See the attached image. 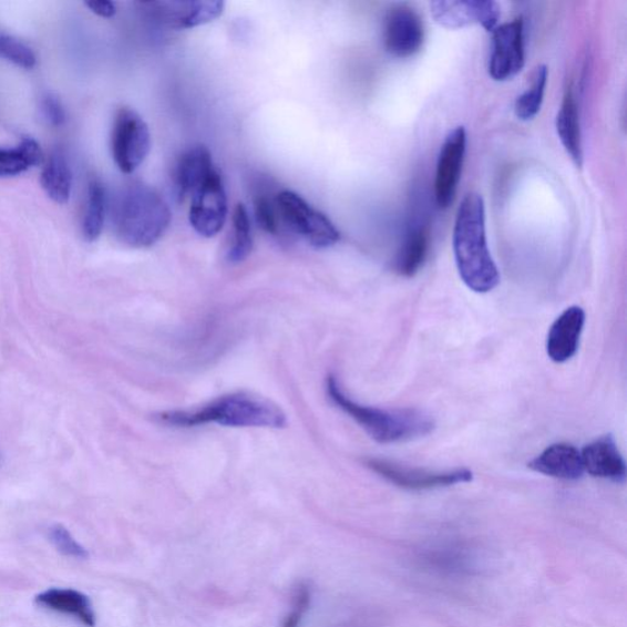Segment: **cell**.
Instances as JSON below:
<instances>
[{"instance_id":"1","label":"cell","mask_w":627,"mask_h":627,"mask_svg":"<svg viewBox=\"0 0 627 627\" xmlns=\"http://www.w3.org/2000/svg\"><path fill=\"white\" fill-rule=\"evenodd\" d=\"M455 261L464 285L475 294H487L501 282V274L487 248L485 205L477 193L464 196L456 215Z\"/></svg>"},{"instance_id":"2","label":"cell","mask_w":627,"mask_h":627,"mask_svg":"<svg viewBox=\"0 0 627 627\" xmlns=\"http://www.w3.org/2000/svg\"><path fill=\"white\" fill-rule=\"evenodd\" d=\"M161 422L179 428L218 424L234 428L281 429L287 424L284 411L269 400L246 392L229 393L193 411H168Z\"/></svg>"},{"instance_id":"3","label":"cell","mask_w":627,"mask_h":627,"mask_svg":"<svg viewBox=\"0 0 627 627\" xmlns=\"http://www.w3.org/2000/svg\"><path fill=\"white\" fill-rule=\"evenodd\" d=\"M330 400L353 421L361 425L379 444L404 443L420 439L434 431L433 418L418 410H381L369 408L347 397L340 381L330 374L327 379Z\"/></svg>"},{"instance_id":"4","label":"cell","mask_w":627,"mask_h":627,"mask_svg":"<svg viewBox=\"0 0 627 627\" xmlns=\"http://www.w3.org/2000/svg\"><path fill=\"white\" fill-rule=\"evenodd\" d=\"M171 218L164 197L143 183L130 185L114 210L115 232L132 248L153 247L166 234Z\"/></svg>"},{"instance_id":"5","label":"cell","mask_w":627,"mask_h":627,"mask_svg":"<svg viewBox=\"0 0 627 627\" xmlns=\"http://www.w3.org/2000/svg\"><path fill=\"white\" fill-rule=\"evenodd\" d=\"M276 205L281 226L304 238L311 247L327 249L340 240V232L331 219L300 195L290 191L277 193Z\"/></svg>"},{"instance_id":"6","label":"cell","mask_w":627,"mask_h":627,"mask_svg":"<svg viewBox=\"0 0 627 627\" xmlns=\"http://www.w3.org/2000/svg\"><path fill=\"white\" fill-rule=\"evenodd\" d=\"M151 148L148 125L135 111L121 109L115 114L112 132V155L125 174L144 164Z\"/></svg>"},{"instance_id":"7","label":"cell","mask_w":627,"mask_h":627,"mask_svg":"<svg viewBox=\"0 0 627 627\" xmlns=\"http://www.w3.org/2000/svg\"><path fill=\"white\" fill-rule=\"evenodd\" d=\"M144 14L155 24L169 30L203 27L224 14L219 0H157L142 3Z\"/></svg>"},{"instance_id":"8","label":"cell","mask_w":627,"mask_h":627,"mask_svg":"<svg viewBox=\"0 0 627 627\" xmlns=\"http://www.w3.org/2000/svg\"><path fill=\"white\" fill-rule=\"evenodd\" d=\"M367 467L386 479L390 483L409 491H428L435 487L469 483L473 473L467 469L449 471H428L411 469L403 464L382 459L366 460Z\"/></svg>"},{"instance_id":"9","label":"cell","mask_w":627,"mask_h":627,"mask_svg":"<svg viewBox=\"0 0 627 627\" xmlns=\"http://www.w3.org/2000/svg\"><path fill=\"white\" fill-rule=\"evenodd\" d=\"M189 199V220L197 234L205 238L218 235L228 213L225 184L218 171Z\"/></svg>"},{"instance_id":"10","label":"cell","mask_w":627,"mask_h":627,"mask_svg":"<svg viewBox=\"0 0 627 627\" xmlns=\"http://www.w3.org/2000/svg\"><path fill=\"white\" fill-rule=\"evenodd\" d=\"M487 72L495 81L514 79L525 66V25L522 18L497 27Z\"/></svg>"},{"instance_id":"11","label":"cell","mask_w":627,"mask_h":627,"mask_svg":"<svg viewBox=\"0 0 627 627\" xmlns=\"http://www.w3.org/2000/svg\"><path fill=\"white\" fill-rule=\"evenodd\" d=\"M466 146L467 132L463 126H458L454 131H451L443 146H441L434 189L436 205L443 210H446L455 201Z\"/></svg>"},{"instance_id":"12","label":"cell","mask_w":627,"mask_h":627,"mask_svg":"<svg viewBox=\"0 0 627 627\" xmlns=\"http://www.w3.org/2000/svg\"><path fill=\"white\" fill-rule=\"evenodd\" d=\"M425 38L422 18L409 6L393 7L384 22V45L397 58H410L420 52Z\"/></svg>"},{"instance_id":"13","label":"cell","mask_w":627,"mask_h":627,"mask_svg":"<svg viewBox=\"0 0 627 627\" xmlns=\"http://www.w3.org/2000/svg\"><path fill=\"white\" fill-rule=\"evenodd\" d=\"M431 9L438 24L451 30L479 24L487 32H493L502 16L501 7L492 0L433 2Z\"/></svg>"},{"instance_id":"14","label":"cell","mask_w":627,"mask_h":627,"mask_svg":"<svg viewBox=\"0 0 627 627\" xmlns=\"http://www.w3.org/2000/svg\"><path fill=\"white\" fill-rule=\"evenodd\" d=\"M586 322V312L578 306L565 309L549 330L547 353L555 363H565L577 353L580 335Z\"/></svg>"},{"instance_id":"15","label":"cell","mask_w":627,"mask_h":627,"mask_svg":"<svg viewBox=\"0 0 627 627\" xmlns=\"http://www.w3.org/2000/svg\"><path fill=\"white\" fill-rule=\"evenodd\" d=\"M584 470L592 477L624 483L626 480V462L617 443L609 435L592 441L580 451Z\"/></svg>"},{"instance_id":"16","label":"cell","mask_w":627,"mask_h":627,"mask_svg":"<svg viewBox=\"0 0 627 627\" xmlns=\"http://www.w3.org/2000/svg\"><path fill=\"white\" fill-rule=\"evenodd\" d=\"M216 172L210 151L205 146H194L185 151L173 173L174 185L181 199H188Z\"/></svg>"},{"instance_id":"17","label":"cell","mask_w":627,"mask_h":627,"mask_svg":"<svg viewBox=\"0 0 627 627\" xmlns=\"http://www.w3.org/2000/svg\"><path fill=\"white\" fill-rule=\"evenodd\" d=\"M528 469L563 481H577L585 473L580 451L567 443L548 446L541 455L528 462Z\"/></svg>"},{"instance_id":"18","label":"cell","mask_w":627,"mask_h":627,"mask_svg":"<svg viewBox=\"0 0 627 627\" xmlns=\"http://www.w3.org/2000/svg\"><path fill=\"white\" fill-rule=\"evenodd\" d=\"M38 606L69 615L86 627H95L96 614L90 598L71 588H51L34 598Z\"/></svg>"},{"instance_id":"19","label":"cell","mask_w":627,"mask_h":627,"mask_svg":"<svg viewBox=\"0 0 627 627\" xmlns=\"http://www.w3.org/2000/svg\"><path fill=\"white\" fill-rule=\"evenodd\" d=\"M556 132L566 153L579 168L584 165L583 133L573 88L566 91L559 113L556 115Z\"/></svg>"},{"instance_id":"20","label":"cell","mask_w":627,"mask_h":627,"mask_svg":"<svg viewBox=\"0 0 627 627\" xmlns=\"http://www.w3.org/2000/svg\"><path fill=\"white\" fill-rule=\"evenodd\" d=\"M429 248H431V230L425 226L411 229L394 263L397 271L403 277H413L422 269Z\"/></svg>"},{"instance_id":"21","label":"cell","mask_w":627,"mask_h":627,"mask_svg":"<svg viewBox=\"0 0 627 627\" xmlns=\"http://www.w3.org/2000/svg\"><path fill=\"white\" fill-rule=\"evenodd\" d=\"M41 185L45 194L56 204L71 199L73 176L65 156L61 151L52 154L41 174Z\"/></svg>"},{"instance_id":"22","label":"cell","mask_w":627,"mask_h":627,"mask_svg":"<svg viewBox=\"0 0 627 627\" xmlns=\"http://www.w3.org/2000/svg\"><path fill=\"white\" fill-rule=\"evenodd\" d=\"M43 151L32 137H24L17 148H0V177L19 176L43 164Z\"/></svg>"},{"instance_id":"23","label":"cell","mask_w":627,"mask_h":627,"mask_svg":"<svg viewBox=\"0 0 627 627\" xmlns=\"http://www.w3.org/2000/svg\"><path fill=\"white\" fill-rule=\"evenodd\" d=\"M106 191L100 182L94 181L90 184L83 217V236L88 241H95L101 236L104 220H106Z\"/></svg>"},{"instance_id":"24","label":"cell","mask_w":627,"mask_h":627,"mask_svg":"<svg viewBox=\"0 0 627 627\" xmlns=\"http://www.w3.org/2000/svg\"><path fill=\"white\" fill-rule=\"evenodd\" d=\"M547 83L548 68L545 65L537 66L532 75L531 86L515 102V114L520 121L530 122L537 117Z\"/></svg>"},{"instance_id":"25","label":"cell","mask_w":627,"mask_h":627,"mask_svg":"<svg viewBox=\"0 0 627 627\" xmlns=\"http://www.w3.org/2000/svg\"><path fill=\"white\" fill-rule=\"evenodd\" d=\"M232 243L228 249V260L230 263H241L246 260L253 250V236L250 218L247 207L238 204L232 216Z\"/></svg>"},{"instance_id":"26","label":"cell","mask_w":627,"mask_h":627,"mask_svg":"<svg viewBox=\"0 0 627 627\" xmlns=\"http://www.w3.org/2000/svg\"><path fill=\"white\" fill-rule=\"evenodd\" d=\"M254 215L258 225L267 234L277 236L280 234L281 223L278 216L276 195L259 193L254 197Z\"/></svg>"},{"instance_id":"27","label":"cell","mask_w":627,"mask_h":627,"mask_svg":"<svg viewBox=\"0 0 627 627\" xmlns=\"http://www.w3.org/2000/svg\"><path fill=\"white\" fill-rule=\"evenodd\" d=\"M0 56L24 69L37 65V55L25 43L3 34H0Z\"/></svg>"},{"instance_id":"28","label":"cell","mask_w":627,"mask_h":627,"mask_svg":"<svg viewBox=\"0 0 627 627\" xmlns=\"http://www.w3.org/2000/svg\"><path fill=\"white\" fill-rule=\"evenodd\" d=\"M50 541L53 543L58 552L65 556L75 557V559H86L89 553L80 545L62 525H54L50 528Z\"/></svg>"},{"instance_id":"29","label":"cell","mask_w":627,"mask_h":627,"mask_svg":"<svg viewBox=\"0 0 627 627\" xmlns=\"http://www.w3.org/2000/svg\"><path fill=\"white\" fill-rule=\"evenodd\" d=\"M311 594L307 585H299L294 595V608L287 615L282 627H298L310 606Z\"/></svg>"},{"instance_id":"30","label":"cell","mask_w":627,"mask_h":627,"mask_svg":"<svg viewBox=\"0 0 627 627\" xmlns=\"http://www.w3.org/2000/svg\"><path fill=\"white\" fill-rule=\"evenodd\" d=\"M43 119L53 126H61L65 122V111L60 100L53 95L43 97L41 102Z\"/></svg>"},{"instance_id":"31","label":"cell","mask_w":627,"mask_h":627,"mask_svg":"<svg viewBox=\"0 0 627 627\" xmlns=\"http://www.w3.org/2000/svg\"><path fill=\"white\" fill-rule=\"evenodd\" d=\"M85 6L101 18H113L117 13V8L110 0H94V2H86Z\"/></svg>"}]
</instances>
